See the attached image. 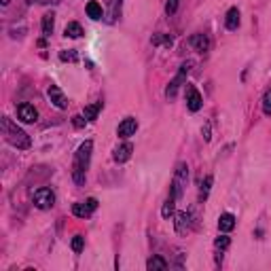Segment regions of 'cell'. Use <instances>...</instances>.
<instances>
[{"mask_svg": "<svg viewBox=\"0 0 271 271\" xmlns=\"http://www.w3.org/2000/svg\"><path fill=\"white\" fill-rule=\"evenodd\" d=\"M0 125H2V134H4V140L9 142L11 146L19 148V151H25V148H30L32 140L30 136L25 134L22 127H17L9 117H2V121H0Z\"/></svg>", "mask_w": 271, "mask_h": 271, "instance_id": "cell-1", "label": "cell"}, {"mask_svg": "<svg viewBox=\"0 0 271 271\" xmlns=\"http://www.w3.org/2000/svg\"><path fill=\"white\" fill-rule=\"evenodd\" d=\"M91 148H93V142L91 140H85L79 146V151H76L74 165H72V178H74L76 184L85 182V172H87V167H89V159H91Z\"/></svg>", "mask_w": 271, "mask_h": 271, "instance_id": "cell-2", "label": "cell"}, {"mask_svg": "<svg viewBox=\"0 0 271 271\" xmlns=\"http://www.w3.org/2000/svg\"><path fill=\"white\" fill-rule=\"evenodd\" d=\"M186 180H189V165H186V163H178L176 174H174V180H172V186H170V195L172 197H176V199L182 197Z\"/></svg>", "mask_w": 271, "mask_h": 271, "instance_id": "cell-3", "label": "cell"}, {"mask_svg": "<svg viewBox=\"0 0 271 271\" xmlns=\"http://www.w3.org/2000/svg\"><path fill=\"white\" fill-rule=\"evenodd\" d=\"M32 202H34L36 208L41 210H49L55 205V193L47 189V186H41V189L32 191Z\"/></svg>", "mask_w": 271, "mask_h": 271, "instance_id": "cell-4", "label": "cell"}, {"mask_svg": "<svg viewBox=\"0 0 271 271\" xmlns=\"http://www.w3.org/2000/svg\"><path fill=\"white\" fill-rule=\"evenodd\" d=\"M191 66H193V62H184L182 66H180V72L174 76V81L167 85V89H165V98L167 100H174L176 98V91H178V87L184 83V79H186V74H189V70H191Z\"/></svg>", "mask_w": 271, "mask_h": 271, "instance_id": "cell-5", "label": "cell"}, {"mask_svg": "<svg viewBox=\"0 0 271 271\" xmlns=\"http://www.w3.org/2000/svg\"><path fill=\"white\" fill-rule=\"evenodd\" d=\"M184 100H186V108H189L191 113H197L199 108H202V104H203V98H202V93H199V89L195 85H186Z\"/></svg>", "mask_w": 271, "mask_h": 271, "instance_id": "cell-6", "label": "cell"}, {"mask_svg": "<svg viewBox=\"0 0 271 271\" xmlns=\"http://www.w3.org/2000/svg\"><path fill=\"white\" fill-rule=\"evenodd\" d=\"M136 130H138V121H136L134 117H127V119H123L119 123L117 136H119V138H123V140H127V138H132V136L136 134Z\"/></svg>", "mask_w": 271, "mask_h": 271, "instance_id": "cell-7", "label": "cell"}, {"mask_svg": "<svg viewBox=\"0 0 271 271\" xmlns=\"http://www.w3.org/2000/svg\"><path fill=\"white\" fill-rule=\"evenodd\" d=\"M17 117L19 121H23V123H34V121L38 119V111L32 104H19L17 106Z\"/></svg>", "mask_w": 271, "mask_h": 271, "instance_id": "cell-8", "label": "cell"}, {"mask_svg": "<svg viewBox=\"0 0 271 271\" xmlns=\"http://www.w3.org/2000/svg\"><path fill=\"white\" fill-rule=\"evenodd\" d=\"M47 95H49V100L53 102V104L60 108V111H64V108H68V98L64 95V91L57 85H51L49 89H47Z\"/></svg>", "mask_w": 271, "mask_h": 271, "instance_id": "cell-9", "label": "cell"}, {"mask_svg": "<svg viewBox=\"0 0 271 271\" xmlns=\"http://www.w3.org/2000/svg\"><path fill=\"white\" fill-rule=\"evenodd\" d=\"M132 151H134V146L130 144V142H125V144H121L113 151V159L117 161V163H125V161L132 157Z\"/></svg>", "mask_w": 271, "mask_h": 271, "instance_id": "cell-10", "label": "cell"}, {"mask_svg": "<svg viewBox=\"0 0 271 271\" xmlns=\"http://www.w3.org/2000/svg\"><path fill=\"white\" fill-rule=\"evenodd\" d=\"M189 43H191V47L199 51V53H205V51L210 49V38L205 36V34H193L189 38Z\"/></svg>", "mask_w": 271, "mask_h": 271, "instance_id": "cell-11", "label": "cell"}, {"mask_svg": "<svg viewBox=\"0 0 271 271\" xmlns=\"http://www.w3.org/2000/svg\"><path fill=\"white\" fill-rule=\"evenodd\" d=\"M174 223H176V231H178V233L180 235H186V231L191 229V214H189V212H178L176 221H174Z\"/></svg>", "mask_w": 271, "mask_h": 271, "instance_id": "cell-12", "label": "cell"}, {"mask_svg": "<svg viewBox=\"0 0 271 271\" xmlns=\"http://www.w3.org/2000/svg\"><path fill=\"white\" fill-rule=\"evenodd\" d=\"M218 229H221L223 233H229V231H233L235 229V216L229 214V212L221 214V218H218Z\"/></svg>", "mask_w": 271, "mask_h": 271, "instance_id": "cell-13", "label": "cell"}, {"mask_svg": "<svg viewBox=\"0 0 271 271\" xmlns=\"http://www.w3.org/2000/svg\"><path fill=\"white\" fill-rule=\"evenodd\" d=\"M225 25H227V30H237V28H240V9H237V6H233V9L227 11Z\"/></svg>", "mask_w": 271, "mask_h": 271, "instance_id": "cell-14", "label": "cell"}, {"mask_svg": "<svg viewBox=\"0 0 271 271\" xmlns=\"http://www.w3.org/2000/svg\"><path fill=\"white\" fill-rule=\"evenodd\" d=\"M85 11H87V15L93 19V22H98V19L104 17V11H102V4L100 2H95V0H89L87 6H85Z\"/></svg>", "mask_w": 271, "mask_h": 271, "instance_id": "cell-15", "label": "cell"}, {"mask_svg": "<svg viewBox=\"0 0 271 271\" xmlns=\"http://www.w3.org/2000/svg\"><path fill=\"white\" fill-rule=\"evenodd\" d=\"M102 102H95V104H89V106H85V111H83V114H85V119L87 121H95L98 119V114H100V111H102Z\"/></svg>", "mask_w": 271, "mask_h": 271, "instance_id": "cell-16", "label": "cell"}, {"mask_svg": "<svg viewBox=\"0 0 271 271\" xmlns=\"http://www.w3.org/2000/svg\"><path fill=\"white\" fill-rule=\"evenodd\" d=\"M53 25H55V15H53V13H45V15H43V34L51 36Z\"/></svg>", "mask_w": 271, "mask_h": 271, "instance_id": "cell-17", "label": "cell"}, {"mask_svg": "<svg viewBox=\"0 0 271 271\" xmlns=\"http://www.w3.org/2000/svg\"><path fill=\"white\" fill-rule=\"evenodd\" d=\"M170 267V263H167L163 256H153V259H148V263H146V269H151V271H155V269H167Z\"/></svg>", "mask_w": 271, "mask_h": 271, "instance_id": "cell-18", "label": "cell"}, {"mask_svg": "<svg viewBox=\"0 0 271 271\" xmlns=\"http://www.w3.org/2000/svg\"><path fill=\"white\" fill-rule=\"evenodd\" d=\"M64 36H68V38H81V36H83V28H81V23L70 22V23L66 25V30H64Z\"/></svg>", "mask_w": 271, "mask_h": 271, "instance_id": "cell-19", "label": "cell"}, {"mask_svg": "<svg viewBox=\"0 0 271 271\" xmlns=\"http://www.w3.org/2000/svg\"><path fill=\"white\" fill-rule=\"evenodd\" d=\"M176 202H178V199L176 197H167L165 199V203H163V208H161V216H163V218H170L172 214H174V208H176Z\"/></svg>", "mask_w": 271, "mask_h": 271, "instance_id": "cell-20", "label": "cell"}, {"mask_svg": "<svg viewBox=\"0 0 271 271\" xmlns=\"http://www.w3.org/2000/svg\"><path fill=\"white\" fill-rule=\"evenodd\" d=\"M91 208L87 205V202L85 203H72V214L74 216H79V218H87L89 214H91Z\"/></svg>", "mask_w": 271, "mask_h": 271, "instance_id": "cell-21", "label": "cell"}, {"mask_svg": "<svg viewBox=\"0 0 271 271\" xmlns=\"http://www.w3.org/2000/svg\"><path fill=\"white\" fill-rule=\"evenodd\" d=\"M212 180H214L212 176H205V180L202 182V189H199V199H202V202H203L205 197H208V193H210V186H212Z\"/></svg>", "mask_w": 271, "mask_h": 271, "instance_id": "cell-22", "label": "cell"}, {"mask_svg": "<svg viewBox=\"0 0 271 271\" xmlns=\"http://www.w3.org/2000/svg\"><path fill=\"white\" fill-rule=\"evenodd\" d=\"M229 244H231V240H229L227 235H218L216 240H214V246H216V250H221V252L229 248Z\"/></svg>", "mask_w": 271, "mask_h": 271, "instance_id": "cell-23", "label": "cell"}, {"mask_svg": "<svg viewBox=\"0 0 271 271\" xmlns=\"http://www.w3.org/2000/svg\"><path fill=\"white\" fill-rule=\"evenodd\" d=\"M83 246H85V237L83 235H74L72 237V250L76 254H81L83 252Z\"/></svg>", "mask_w": 271, "mask_h": 271, "instance_id": "cell-24", "label": "cell"}, {"mask_svg": "<svg viewBox=\"0 0 271 271\" xmlns=\"http://www.w3.org/2000/svg\"><path fill=\"white\" fill-rule=\"evenodd\" d=\"M151 43L153 45H161V43H163L165 47H172V36H161V34H157V36L151 38Z\"/></svg>", "mask_w": 271, "mask_h": 271, "instance_id": "cell-25", "label": "cell"}, {"mask_svg": "<svg viewBox=\"0 0 271 271\" xmlns=\"http://www.w3.org/2000/svg\"><path fill=\"white\" fill-rule=\"evenodd\" d=\"M121 13V0H111V22L114 17H119Z\"/></svg>", "mask_w": 271, "mask_h": 271, "instance_id": "cell-26", "label": "cell"}, {"mask_svg": "<svg viewBox=\"0 0 271 271\" xmlns=\"http://www.w3.org/2000/svg\"><path fill=\"white\" fill-rule=\"evenodd\" d=\"M178 4H180V0H167V2H165V13H167V15H174V13L178 11Z\"/></svg>", "mask_w": 271, "mask_h": 271, "instance_id": "cell-27", "label": "cell"}, {"mask_svg": "<svg viewBox=\"0 0 271 271\" xmlns=\"http://www.w3.org/2000/svg\"><path fill=\"white\" fill-rule=\"evenodd\" d=\"M85 123H87L85 114H74V117H72V125L79 127V130H81V127H85Z\"/></svg>", "mask_w": 271, "mask_h": 271, "instance_id": "cell-28", "label": "cell"}, {"mask_svg": "<svg viewBox=\"0 0 271 271\" xmlns=\"http://www.w3.org/2000/svg\"><path fill=\"white\" fill-rule=\"evenodd\" d=\"M60 57H62V62H76V53H74L72 49H70V51H62Z\"/></svg>", "mask_w": 271, "mask_h": 271, "instance_id": "cell-29", "label": "cell"}, {"mask_svg": "<svg viewBox=\"0 0 271 271\" xmlns=\"http://www.w3.org/2000/svg\"><path fill=\"white\" fill-rule=\"evenodd\" d=\"M263 104H265V113L271 114V89L265 93V98H263Z\"/></svg>", "mask_w": 271, "mask_h": 271, "instance_id": "cell-30", "label": "cell"}, {"mask_svg": "<svg viewBox=\"0 0 271 271\" xmlns=\"http://www.w3.org/2000/svg\"><path fill=\"white\" fill-rule=\"evenodd\" d=\"M87 205H89L91 210H95V208H98V199H95V197H89V199H87Z\"/></svg>", "mask_w": 271, "mask_h": 271, "instance_id": "cell-31", "label": "cell"}, {"mask_svg": "<svg viewBox=\"0 0 271 271\" xmlns=\"http://www.w3.org/2000/svg\"><path fill=\"white\" fill-rule=\"evenodd\" d=\"M203 138H205V140H210V125H205V130H203Z\"/></svg>", "mask_w": 271, "mask_h": 271, "instance_id": "cell-32", "label": "cell"}, {"mask_svg": "<svg viewBox=\"0 0 271 271\" xmlns=\"http://www.w3.org/2000/svg\"><path fill=\"white\" fill-rule=\"evenodd\" d=\"M0 2H2V4L6 6V4H9V2H11V0H0Z\"/></svg>", "mask_w": 271, "mask_h": 271, "instance_id": "cell-33", "label": "cell"}, {"mask_svg": "<svg viewBox=\"0 0 271 271\" xmlns=\"http://www.w3.org/2000/svg\"><path fill=\"white\" fill-rule=\"evenodd\" d=\"M25 2H28V4H34V2H36V0H25Z\"/></svg>", "mask_w": 271, "mask_h": 271, "instance_id": "cell-34", "label": "cell"}]
</instances>
